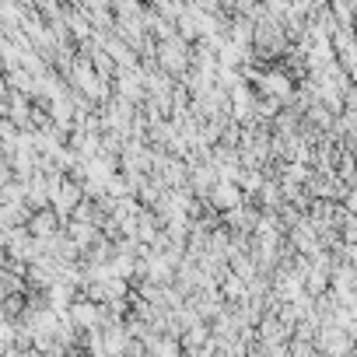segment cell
Segmentation results:
<instances>
[{"label": "cell", "mask_w": 357, "mask_h": 357, "mask_svg": "<svg viewBox=\"0 0 357 357\" xmlns=\"http://www.w3.org/2000/svg\"><path fill=\"white\" fill-rule=\"evenodd\" d=\"M259 218H263V207H259L256 200H245V204L225 211V225H228L231 231H256Z\"/></svg>", "instance_id": "obj_5"}, {"label": "cell", "mask_w": 357, "mask_h": 357, "mask_svg": "<svg viewBox=\"0 0 357 357\" xmlns=\"http://www.w3.org/2000/svg\"><path fill=\"white\" fill-rule=\"evenodd\" d=\"M259 340H284V343H291L294 340V322L280 319L277 312H266L263 322H259Z\"/></svg>", "instance_id": "obj_11"}, {"label": "cell", "mask_w": 357, "mask_h": 357, "mask_svg": "<svg viewBox=\"0 0 357 357\" xmlns=\"http://www.w3.org/2000/svg\"><path fill=\"white\" fill-rule=\"evenodd\" d=\"M315 347H319V354H357V340L340 322H322V329L315 336Z\"/></svg>", "instance_id": "obj_3"}, {"label": "cell", "mask_w": 357, "mask_h": 357, "mask_svg": "<svg viewBox=\"0 0 357 357\" xmlns=\"http://www.w3.org/2000/svg\"><path fill=\"white\" fill-rule=\"evenodd\" d=\"M266 178H270V172H266V168H245V172H242V178H238V186H242V190H245V197L252 200V197L266 186Z\"/></svg>", "instance_id": "obj_15"}, {"label": "cell", "mask_w": 357, "mask_h": 357, "mask_svg": "<svg viewBox=\"0 0 357 357\" xmlns=\"http://www.w3.org/2000/svg\"><path fill=\"white\" fill-rule=\"evenodd\" d=\"M305 119H308V123H312L315 130H326V133H329V126L336 123V112H333L329 105H322V102H315V105H312V109L305 112Z\"/></svg>", "instance_id": "obj_17"}, {"label": "cell", "mask_w": 357, "mask_h": 357, "mask_svg": "<svg viewBox=\"0 0 357 357\" xmlns=\"http://www.w3.org/2000/svg\"><path fill=\"white\" fill-rule=\"evenodd\" d=\"M228 39L238 43V46H256V18L252 15H231V25H228Z\"/></svg>", "instance_id": "obj_12"}, {"label": "cell", "mask_w": 357, "mask_h": 357, "mask_svg": "<svg viewBox=\"0 0 357 357\" xmlns=\"http://www.w3.org/2000/svg\"><path fill=\"white\" fill-rule=\"evenodd\" d=\"M221 291H225V298H228V301H245V298H249V280H245V277H238V273L231 270V273L221 280Z\"/></svg>", "instance_id": "obj_16"}, {"label": "cell", "mask_w": 357, "mask_h": 357, "mask_svg": "<svg viewBox=\"0 0 357 357\" xmlns=\"http://www.w3.org/2000/svg\"><path fill=\"white\" fill-rule=\"evenodd\" d=\"M29 228H32V235H39V238H50V235H60L63 228H67V218L50 204V207H39L36 214H32V221H29Z\"/></svg>", "instance_id": "obj_7"}, {"label": "cell", "mask_w": 357, "mask_h": 357, "mask_svg": "<svg viewBox=\"0 0 357 357\" xmlns=\"http://www.w3.org/2000/svg\"><path fill=\"white\" fill-rule=\"evenodd\" d=\"M81 200H84V183H77L74 175H67V183L53 193V207H56L63 218H70V214L81 207Z\"/></svg>", "instance_id": "obj_10"}, {"label": "cell", "mask_w": 357, "mask_h": 357, "mask_svg": "<svg viewBox=\"0 0 357 357\" xmlns=\"http://www.w3.org/2000/svg\"><path fill=\"white\" fill-rule=\"evenodd\" d=\"M347 70H350V77L357 81V53H354V60H350V67H347Z\"/></svg>", "instance_id": "obj_20"}, {"label": "cell", "mask_w": 357, "mask_h": 357, "mask_svg": "<svg viewBox=\"0 0 357 357\" xmlns=\"http://www.w3.org/2000/svg\"><path fill=\"white\" fill-rule=\"evenodd\" d=\"M63 231L81 245V252H88L91 245H98L102 238H109L102 225H95V221H81V218H67V228H63Z\"/></svg>", "instance_id": "obj_6"}, {"label": "cell", "mask_w": 357, "mask_h": 357, "mask_svg": "<svg viewBox=\"0 0 357 357\" xmlns=\"http://www.w3.org/2000/svg\"><path fill=\"white\" fill-rule=\"evenodd\" d=\"M207 200H211V207H218V211L225 214V211H231V207L245 204L249 197H245V190L235 183V178H221V183L211 190V197H207Z\"/></svg>", "instance_id": "obj_9"}, {"label": "cell", "mask_w": 357, "mask_h": 357, "mask_svg": "<svg viewBox=\"0 0 357 357\" xmlns=\"http://www.w3.org/2000/svg\"><path fill=\"white\" fill-rule=\"evenodd\" d=\"M343 207L357 214V186H350V190H347V197H343Z\"/></svg>", "instance_id": "obj_19"}, {"label": "cell", "mask_w": 357, "mask_h": 357, "mask_svg": "<svg viewBox=\"0 0 357 357\" xmlns=\"http://www.w3.org/2000/svg\"><path fill=\"white\" fill-rule=\"evenodd\" d=\"M158 63L172 74V77H183L193 67V43L183 36H172L158 43Z\"/></svg>", "instance_id": "obj_1"}, {"label": "cell", "mask_w": 357, "mask_h": 357, "mask_svg": "<svg viewBox=\"0 0 357 357\" xmlns=\"http://www.w3.org/2000/svg\"><path fill=\"white\" fill-rule=\"evenodd\" d=\"M151 8H165V4H172V0H147Z\"/></svg>", "instance_id": "obj_21"}, {"label": "cell", "mask_w": 357, "mask_h": 357, "mask_svg": "<svg viewBox=\"0 0 357 357\" xmlns=\"http://www.w3.org/2000/svg\"><path fill=\"white\" fill-rule=\"evenodd\" d=\"M221 183V168L214 161H190V190L197 197H211V190Z\"/></svg>", "instance_id": "obj_4"}, {"label": "cell", "mask_w": 357, "mask_h": 357, "mask_svg": "<svg viewBox=\"0 0 357 357\" xmlns=\"http://www.w3.org/2000/svg\"><path fill=\"white\" fill-rule=\"evenodd\" d=\"M280 109H284V102H280L277 95H259V98H256V116H259L263 123H273Z\"/></svg>", "instance_id": "obj_18"}, {"label": "cell", "mask_w": 357, "mask_h": 357, "mask_svg": "<svg viewBox=\"0 0 357 357\" xmlns=\"http://www.w3.org/2000/svg\"><path fill=\"white\" fill-rule=\"evenodd\" d=\"M287 242H291L298 252H305V256H312L315 249H322V242H319V228H315V221H312L308 214L287 231Z\"/></svg>", "instance_id": "obj_8"}, {"label": "cell", "mask_w": 357, "mask_h": 357, "mask_svg": "<svg viewBox=\"0 0 357 357\" xmlns=\"http://www.w3.org/2000/svg\"><path fill=\"white\" fill-rule=\"evenodd\" d=\"M32 214H36V207H29V204H4L0 207V228H22L32 221Z\"/></svg>", "instance_id": "obj_14"}, {"label": "cell", "mask_w": 357, "mask_h": 357, "mask_svg": "<svg viewBox=\"0 0 357 357\" xmlns=\"http://www.w3.org/2000/svg\"><path fill=\"white\" fill-rule=\"evenodd\" d=\"M214 336V326H211V319H197L186 333H183V347H186V354H200V347L207 343Z\"/></svg>", "instance_id": "obj_13"}, {"label": "cell", "mask_w": 357, "mask_h": 357, "mask_svg": "<svg viewBox=\"0 0 357 357\" xmlns=\"http://www.w3.org/2000/svg\"><path fill=\"white\" fill-rule=\"evenodd\" d=\"M67 315H70V322H74L77 329H84V333L102 329V326H105V301H95V298H88V294H77L74 305L67 308Z\"/></svg>", "instance_id": "obj_2"}]
</instances>
